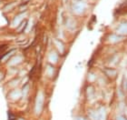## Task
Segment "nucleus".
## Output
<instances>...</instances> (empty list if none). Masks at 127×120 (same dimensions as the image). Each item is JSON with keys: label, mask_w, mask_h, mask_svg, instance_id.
Listing matches in <instances>:
<instances>
[{"label": "nucleus", "mask_w": 127, "mask_h": 120, "mask_svg": "<svg viewBox=\"0 0 127 120\" xmlns=\"http://www.w3.org/2000/svg\"><path fill=\"white\" fill-rule=\"evenodd\" d=\"M85 5L82 2H78L74 5V10L77 14L83 13V11L85 10Z\"/></svg>", "instance_id": "obj_1"}, {"label": "nucleus", "mask_w": 127, "mask_h": 120, "mask_svg": "<svg viewBox=\"0 0 127 120\" xmlns=\"http://www.w3.org/2000/svg\"><path fill=\"white\" fill-rule=\"evenodd\" d=\"M21 17H22V16H20V15H19V16H17V17H16V19H15V24H16V25L17 24V22L20 21V20H21Z\"/></svg>", "instance_id": "obj_2"}]
</instances>
